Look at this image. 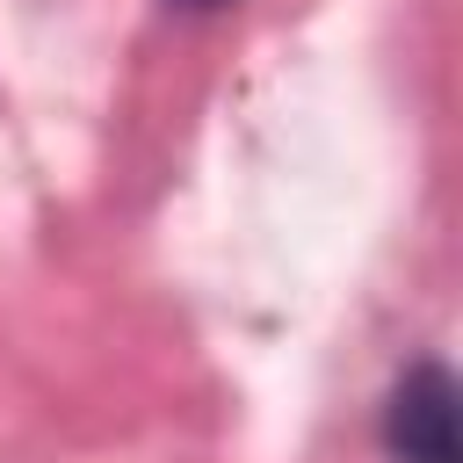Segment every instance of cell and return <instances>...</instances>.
<instances>
[{
	"label": "cell",
	"instance_id": "6da1fadb",
	"mask_svg": "<svg viewBox=\"0 0 463 463\" xmlns=\"http://www.w3.org/2000/svg\"><path fill=\"white\" fill-rule=\"evenodd\" d=\"M383 449L398 463H456V376H449V362H412L391 383Z\"/></svg>",
	"mask_w": 463,
	"mask_h": 463
},
{
	"label": "cell",
	"instance_id": "7a4b0ae2",
	"mask_svg": "<svg viewBox=\"0 0 463 463\" xmlns=\"http://www.w3.org/2000/svg\"><path fill=\"white\" fill-rule=\"evenodd\" d=\"M174 7H188V14H210V7H232V0H174Z\"/></svg>",
	"mask_w": 463,
	"mask_h": 463
}]
</instances>
